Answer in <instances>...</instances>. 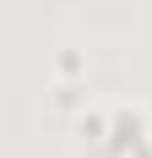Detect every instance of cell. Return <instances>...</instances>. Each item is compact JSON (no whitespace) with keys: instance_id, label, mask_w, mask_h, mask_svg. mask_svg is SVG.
I'll return each mask as SVG.
<instances>
[{"instance_id":"6da1fadb","label":"cell","mask_w":152,"mask_h":158,"mask_svg":"<svg viewBox=\"0 0 152 158\" xmlns=\"http://www.w3.org/2000/svg\"><path fill=\"white\" fill-rule=\"evenodd\" d=\"M130 158H152V147H141V153H130Z\"/></svg>"}]
</instances>
